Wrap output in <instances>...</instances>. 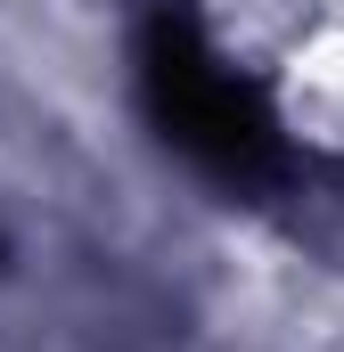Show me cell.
Returning <instances> with one entry per match:
<instances>
[{
    "mask_svg": "<svg viewBox=\"0 0 344 352\" xmlns=\"http://www.w3.org/2000/svg\"><path fill=\"white\" fill-rule=\"evenodd\" d=\"M148 107H156V123H164V140H180L197 164H213V173H255L262 156H270V123H262V107L246 98V82L197 41V25L164 8L156 16V33H148Z\"/></svg>",
    "mask_w": 344,
    "mask_h": 352,
    "instance_id": "6da1fadb",
    "label": "cell"
}]
</instances>
